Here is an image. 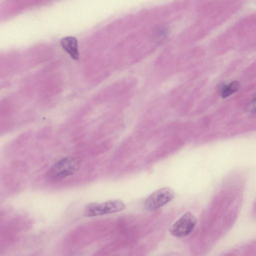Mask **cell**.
Here are the masks:
<instances>
[{
  "label": "cell",
  "mask_w": 256,
  "mask_h": 256,
  "mask_svg": "<svg viewBox=\"0 0 256 256\" xmlns=\"http://www.w3.org/2000/svg\"><path fill=\"white\" fill-rule=\"evenodd\" d=\"M60 44L72 58L76 60L78 58V43L76 38L71 36L64 37L61 40Z\"/></svg>",
  "instance_id": "5b68a950"
},
{
  "label": "cell",
  "mask_w": 256,
  "mask_h": 256,
  "mask_svg": "<svg viewBox=\"0 0 256 256\" xmlns=\"http://www.w3.org/2000/svg\"><path fill=\"white\" fill-rule=\"evenodd\" d=\"M240 88L238 81L234 80L228 84L220 85L219 88L220 93L223 98H225L236 92Z\"/></svg>",
  "instance_id": "8992f818"
},
{
  "label": "cell",
  "mask_w": 256,
  "mask_h": 256,
  "mask_svg": "<svg viewBox=\"0 0 256 256\" xmlns=\"http://www.w3.org/2000/svg\"><path fill=\"white\" fill-rule=\"evenodd\" d=\"M80 165L79 160L75 158H63L52 165L47 172L46 178L52 182L62 180L74 174Z\"/></svg>",
  "instance_id": "6da1fadb"
},
{
  "label": "cell",
  "mask_w": 256,
  "mask_h": 256,
  "mask_svg": "<svg viewBox=\"0 0 256 256\" xmlns=\"http://www.w3.org/2000/svg\"><path fill=\"white\" fill-rule=\"evenodd\" d=\"M248 110L251 112L256 113V92L248 104Z\"/></svg>",
  "instance_id": "52a82bcc"
},
{
  "label": "cell",
  "mask_w": 256,
  "mask_h": 256,
  "mask_svg": "<svg viewBox=\"0 0 256 256\" xmlns=\"http://www.w3.org/2000/svg\"><path fill=\"white\" fill-rule=\"evenodd\" d=\"M174 195V191L172 188L168 187L160 188L146 198L144 207L148 210H156L171 201Z\"/></svg>",
  "instance_id": "3957f363"
},
{
  "label": "cell",
  "mask_w": 256,
  "mask_h": 256,
  "mask_svg": "<svg viewBox=\"0 0 256 256\" xmlns=\"http://www.w3.org/2000/svg\"><path fill=\"white\" fill-rule=\"evenodd\" d=\"M197 222L195 216L190 212H186L170 228V234L177 238H182L190 234Z\"/></svg>",
  "instance_id": "277c9868"
},
{
  "label": "cell",
  "mask_w": 256,
  "mask_h": 256,
  "mask_svg": "<svg viewBox=\"0 0 256 256\" xmlns=\"http://www.w3.org/2000/svg\"><path fill=\"white\" fill-rule=\"evenodd\" d=\"M126 208L120 200H108L101 202H92L86 206L84 214L86 216H95L118 212Z\"/></svg>",
  "instance_id": "7a4b0ae2"
}]
</instances>
